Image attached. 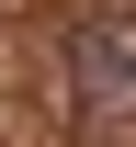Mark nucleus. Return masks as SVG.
Segmentation results:
<instances>
[{"label":"nucleus","instance_id":"f257e3e1","mask_svg":"<svg viewBox=\"0 0 136 147\" xmlns=\"http://www.w3.org/2000/svg\"><path fill=\"white\" fill-rule=\"evenodd\" d=\"M68 91H79V113H136V23H79L68 34Z\"/></svg>","mask_w":136,"mask_h":147}]
</instances>
